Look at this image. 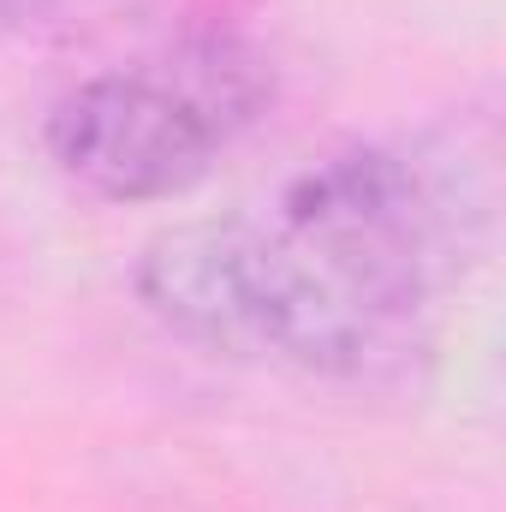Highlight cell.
<instances>
[{
  "label": "cell",
  "mask_w": 506,
  "mask_h": 512,
  "mask_svg": "<svg viewBox=\"0 0 506 512\" xmlns=\"http://www.w3.org/2000/svg\"><path fill=\"white\" fill-rule=\"evenodd\" d=\"M489 143L459 126L316 155L268 197L179 221L137 256V298L179 340L328 382L405 376L489 233Z\"/></svg>",
  "instance_id": "obj_1"
},
{
  "label": "cell",
  "mask_w": 506,
  "mask_h": 512,
  "mask_svg": "<svg viewBox=\"0 0 506 512\" xmlns=\"http://www.w3.org/2000/svg\"><path fill=\"white\" fill-rule=\"evenodd\" d=\"M274 102V66L239 30H185L126 66L78 78L42 126L66 185L96 203H173L251 137Z\"/></svg>",
  "instance_id": "obj_2"
},
{
  "label": "cell",
  "mask_w": 506,
  "mask_h": 512,
  "mask_svg": "<svg viewBox=\"0 0 506 512\" xmlns=\"http://www.w3.org/2000/svg\"><path fill=\"white\" fill-rule=\"evenodd\" d=\"M108 0H0V24L12 30H60V24H78L90 12H102Z\"/></svg>",
  "instance_id": "obj_3"
}]
</instances>
